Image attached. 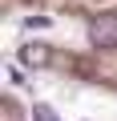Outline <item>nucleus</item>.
<instances>
[{
  "instance_id": "obj_1",
  "label": "nucleus",
  "mask_w": 117,
  "mask_h": 121,
  "mask_svg": "<svg viewBox=\"0 0 117 121\" xmlns=\"http://www.w3.org/2000/svg\"><path fill=\"white\" fill-rule=\"evenodd\" d=\"M89 40L97 48H117V12H101L89 20Z\"/></svg>"
},
{
  "instance_id": "obj_2",
  "label": "nucleus",
  "mask_w": 117,
  "mask_h": 121,
  "mask_svg": "<svg viewBox=\"0 0 117 121\" xmlns=\"http://www.w3.org/2000/svg\"><path fill=\"white\" fill-rule=\"evenodd\" d=\"M16 60H20L24 69H44L48 60H52V52H48V44H20Z\"/></svg>"
},
{
  "instance_id": "obj_3",
  "label": "nucleus",
  "mask_w": 117,
  "mask_h": 121,
  "mask_svg": "<svg viewBox=\"0 0 117 121\" xmlns=\"http://www.w3.org/2000/svg\"><path fill=\"white\" fill-rule=\"evenodd\" d=\"M32 121H61V117H56L52 105H36V109H32Z\"/></svg>"
},
{
  "instance_id": "obj_4",
  "label": "nucleus",
  "mask_w": 117,
  "mask_h": 121,
  "mask_svg": "<svg viewBox=\"0 0 117 121\" xmlns=\"http://www.w3.org/2000/svg\"><path fill=\"white\" fill-rule=\"evenodd\" d=\"M52 16H24V28H48Z\"/></svg>"
}]
</instances>
